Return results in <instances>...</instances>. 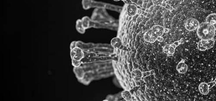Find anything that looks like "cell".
<instances>
[{
	"instance_id": "1",
	"label": "cell",
	"mask_w": 216,
	"mask_h": 101,
	"mask_svg": "<svg viewBox=\"0 0 216 101\" xmlns=\"http://www.w3.org/2000/svg\"><path fill=\"white\" fill-rule=\"evenodd\" d=\"M216 29L212 25L206 22L200 24L197 29L198 37L202 41L214 39L215 36Z\"/></svg>"
},
{
	"instance_id": "2",
	"label": "cell",
	"mask_w": 216,
	"mask_h": 101,
	"mask_svg": "<svg viewBox=\"0 0 216 101\" xmlns=\"http://www.w3.org/2000/svg\"><path fill=\"white\" fill-rule=\"evenodd\" d=\"M199 25V22L198 20L194 18H189L186 20L185 27L188 31H193L198 29Z\"/></svg>"
},
{
	"instance_id": "3",
	"label": "cell",
	"mask_w": 216,
	"mask_h": 101,
	"mask_svg": "<svg viewBox=\"0 0 216 101\" xmlns=\"http://www.w3.org/2000/svg\"><path fill=\"white\" fill-rule=\"evenodd\" d=\"M158 36L154 33L151 29H149L145 32L144 35V40L148 42L153 43L155 42Z\"/></svg>"
},
{
	"instance_id": "4",
	"label": "cell",
	"mask_w": 216,
	"mask_h": 101,
	"mask_svg": "<svg viewBox=\"0 0 216 101\" xmlns=\"http://www.w3.org/2000/svg\"><path fill=\"white\" fill-rule=\"evenodd\" d=\"M188 68V66L185 63V60L183 59L177 65L176 69L179 73L184 74L187 72Z\"/></svg>"
},
{
	"instance_id": "5",
	"label": "cell",
	"mask_w": 216,
	"mask_h": 101,
	"mask_svg": "<svg viewBox=\"0 0 216 101\" xmlns=\"http://www.w3.org/2000/svg\"><path fill=\"white\" fill-rule=\"evenodd\" d=\"M111 44L115 49H123L124 46L122 45V41L119 37H115L111 41Z\"/></svg>"
},
{
	"instance_id": "6",
	"label": "cell",
	"mask_w": 216,
	"mask_h": 101,
	"mask_svg": "<svg viewBox=\"0 0 216 101\" xmlns=\"http://www.w3.org/2000/svg\"><path fill=\"white\" fill-rule=\"evenodd\" d=\"M132 76L134 81L138 82L143 78V72L139 69H134L132 71Z\"/></svg>"
},
{
	"instance_id": "7",
	"label": "cell",
	"mask_w": 216,
	"mask_h": 101,
	"mask_svg": "<svg viewBox=\"0 0 216 101\" xmlns=\"http://www.w3.org/2000/svg\"><path fill=\"white\" fill-rule=\"evenodd\" d=\"M137 8L134 4H129L128 5L127 11L128 15L130 17H133L137 14Z\"/></svg>"
},
{
	"instance_id": "8",
	"label": "cell",
	"mask_w": 216,
	"mask_h": 101,
	"mask_svg": "<svg viewBox=\"0 0 216 101\" xmlns=\"http://www.w3.org/2000/svg\"><path fill=\"white\" fill-rule=\"evenodd\" d=\"M199 89L200 93L204 95H207L209 93L210 89L207 83H201L199 85Z\"/></svg>"
},
{
	"instance_id": "9",
	"label": "cell",
	"mask_w": 216,
	"mask_h": 101,
	"mask_svg": "<svg viewBox=\"0 0 216 101\" xmlns=\"http://www.w3.org/2000/svg\"><path fill=\"white\" fill-rule=\"evenodd\" d=\"M205 22L213 25L216 30V14L213 13L208 15L206 18Z\"/></svg>"
},
{
	"instance_id": "10",
	"label": "cell",
	"mask_w": 216,
	"mask_h": 101,
	"mask_svg": "<svg viewBox=\"0 0 216 101\" xmlns=\"http://www.w3.org/2000/svg\"><path fill=\"white\" fill-rule=\"evenodd\" d=\"M175 49L171 44L166 45L163 48V51L168 56H173L175 52Z\"/></svg>"
},
{
	"instance_id": "11",
	"label": "cell",
	"mask_w": 216,
	"mask_h": 101,
	"mask_svg": "<svg viewBox=\"0 0 216 101\" xmlns=\"http://www.w3.org/2000/svg\"><path fill=\"white\" fill-rule=\"evenodd\" d=\"M151 29L158 36H162L164 33V28L159 25H156L152 27Z\"/></svg>"
},
{
	"instance_id": "12",
	"label": "cell",
	"mask_w": 216,
	"mask_h": 101,
	"mask_svg": "<svg viewBox=\"0 0 216 101\" xmlns=\"http://www.w3.org/2000/svg\"><path fill=\"white\" fill-rule=\"evenodd\" d=\"M201 43L203 45L206 49H210L212 48L215 45V41L214 39L207 41H201Z\"/></svg>"
},
{
	"instance_id": "13",
	"label": "cell",
	"mask_w": 216,
	"mask_h": 101,
	"mask_svg": "<svg viewBox=\"0 0 216 101\" xmlns=\"http://www.w3.org/2000/svg\"><path fill=\"white\" fill-rule=\"evenodd\" d=\"M122 97L126 101H131L132 100V95L130 91L128 90H125L122 93Z\"/></svg>"
},
{
	"instance_id": "14",
	"label": "cell",
	"mask_w": 216,
	"mask_h": 101,
	"mask_svg": "<svg viewBox=\"0 0 216 101\" xmlns=\"http://www.w3.org/2000/svg\"><path fill=\"white\" fill-rule=\"evenodd\" d=\"M154 73V70H151V71H147V72H143V78L151 76V75H153Z\"/></svg>"
},
{
	"instance_id": "15",
	"label": "cell",
	"mask_w": 216,
	"mask_h": 101,
	"mask_svg": "<svg viewBox=\"0 0 216 101\" xmlns=\"http://www.w3.org/2000/svg\"><path fill=\"white\" fill-rule=\"evenodd\" d=\"M198 49L199 50L202 51H204L207 50L203 46L202 43H201V41H199V43L198 44Z\"/></svg>"
},
{
	"instance_id": "16",
	"label": "cell",
	"mask_w": 216,
	"mask_h": 101,
	"mask_svg": "<svg viewBox=\"0 0 216 101\" xmlns=\"http://www.w3.org/2000/svg\"><path fill=\"white\" fill-rule=\"evenodd\" d=\"M140 86H136L134 87L133 88L131 89V90H129L131 93L132 94V95L134 94V93H136L137 91H138L139 90V88H140Z\"/></svg>"
},
{
	"instance_id": "17",
	"label": "cell",
	"mask_w": 216,
	"mask_h": 101,
	"mask_svg": "<svg viewBox=\"0 0 216 101\" xmlns=\"http://www.w3.org/2000/svg\"><path fill=\"white\" fill-rule=\"evenodd\" d=\"M185 42V40L184 38H182L180 41H176L173 43L176 45V46H178L179 45L184 43Z\"/></svg>"
},
{
	"instance_id": "18",
	"label": "cell",
	"mask_w": 216,
	"mask_h": 101,
	"mask_svg": "<svg viewBox=\"0 0 216 101\" xmlns=\"http://www.w3.org/2000/svg\"><path fill=\"white\" fill-rule=\"evenodd\" d=\"M207 84H208V85L209 88V89H211L213 87L215 86L216 84V78L215 79L214 81L209 82V83H208Z\"/></svg>"
},
{
	"instance_id": "19",
	"label": "cell",
	"mask_w": 216,
	"mask_h": 101,
	"mask_svg": "<svg viewBox=\"0 0 216 101\" xmlns=\"http://www.w3.org/2000/svg\"><path fill=\"white\" fill-rule=\"evenodd\" d=\"M164 1H153V4L157 6H162Z\"/></svg>"
},
{
	"instance_id": "20",
	"label": "cell",
	"mask_w": 216,
	"mask_h": 101,
	"mask_svg": "<svg viewBox=\"0 0 216 101\" xmlns=\"http://www.w3.org/2000/svg\"><path fill=\"white\" fill-rule=\"evenodd\" d=\"M165 8H166V9L168 10L169 11H173L174 10L172 6H171V5H170V4H167V6H166Z\"/></svg>"
},
{
	"instance_id": "21",
	"label": "cell",
	"mask_w": 216,
	"mask_h": 101,
	"mask_svg": "<svg viewBox=\"0 0 216 101\" xmlns=\"http://www.w3.org/2000/svg\"><path fill=\"white\" fill-rule=\"evenodd\" d=\"M157 41H158L162 42H163V41H164V38L162 37V36H158V37H157Z\"/></svg>"
},
{
	"instance_id": "22",
	"label": "cell",
	"mask_w": 216,
	"mask_h": 101,
	"mask_svg": "<svg viewBox=\"0 0 216 101\" xmlns=\"http://www.w3.org/2000/svg\"><path fill=\"white\" fill-rule=\"evenodd\" d=\"M142 12L143 11L141 9H137V15H142Z\"/></svg>"
},
{
	"instance_id": "23",
	"label": "cell",
	"mask_w": 216,
	"mask_h": 101,
	"mask_svg": "<svg viewBox=\"0 0 216 101\" xmlns=\"http://www.w3.org/2000/svg\"><path fill=\"white\" fill-rule=\"evenodd\" d=\"M169 30H170V29H169V28H164V30H163V31H164V33H165V34H167V33H168L169 32Z\"/></svg>"
},
{
	"instance_id": "24",
	"label": "cell",
	"mask_w": 216,
	"mask_h": 101,
	"mask_svg": "<svg viewBox=\"0 0 216 101\" xmlns=\"http://www.w3.org/2000/svg\"><path fill=\"white\" fill-rule=\"evenodd\" d=\"M142 15H144V16H147V15H148V13L147 12H145V11H143Z\"/></svg>"
}]
</instances>
